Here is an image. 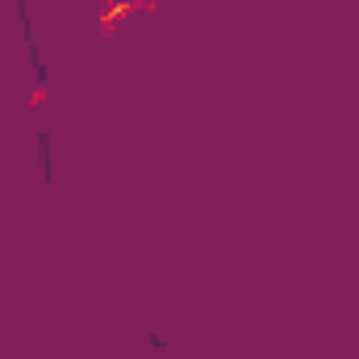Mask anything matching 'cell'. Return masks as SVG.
I'll use <instances>...</instances> for the list:
<instances>
[{"mask_svg":"<svg viewBox=\"0 0 359 359\" xmlns=\"http://www.w3.org/2000/svg\"><path fill=\"white\" fill-rule=\"evenodd\" d=\"M38 168H42L46 184L55 180V163H50V134H38Z\"/></svg>","mask_w":359,"mask_h":359,"instance_id":"1","label":"cell"}]
</instances>
